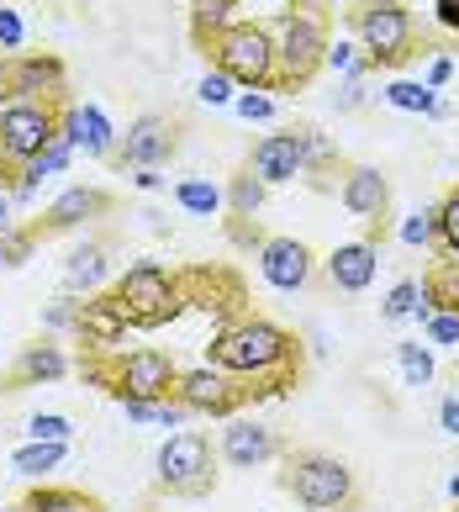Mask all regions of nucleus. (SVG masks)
I'll return each mask as SVG.
<instances>
[{"label": "nucleus", "instance_id": "nucleus-1", "mask_svg": "<svg viewBox=\"0 0 459 512\" xmlns=\"http://www.w3.org/2000/svg\"><path fill=\"white\" fill-rule=\"evenodd\" d=\"M296 365H301L296 338L270 317H233L212 338V370L233 375V381H264L259 396L280 391L296 375Z\"/></svg>", "mask_w": 459, "mask_h": 512}, {"label": "nucleus", "instance_id": "nucleus-2", "mask_svg": "<svg viewBox=\"0 0 459 512\" xmlns=\"http://www.w3.org/2000/svg\"><path fill=\"white\" fill-rule=\"evenodd\" d=\"M280 486L291 491L296 507H306V512H349V507L359 502L354 470L343 465L338 454H317V449L285 454Z\"/></svg>", "mask_w": 459, "mask_h": 512}, {"label": "nucleus", "instance_id": "nucleus-3", "mask_svg": "<svg viewBox=\"0 0 459 512\" xmlns=\"http://www.w3.org/2000/svg\"><path fill=\"white\" fill-rule=\"evenodd\" d=\"M111 301H117V312L127 317V328H164V322L180 312V301H185V280L169 275L164 264L143 259V264H132V270L117 280Z\"/></svg>", "mask_w": 459, "mask_h": 512}, {"label": "nucleus", "instance_id": "nucleus-4", "mask_svg": "<svg viewBox=\"0 0 459 512\" xmlns=\"http://www.w3.org/2000/svg\"><path fill=\"white\" fill-rule=\"evenodd\" d=\"M85 375L101 381L117 402H169L180 370L164 349H132V354H117L111 365H85Z\"/></svg>", "mask_w": 459, "mask_h": 512}, {"label": "nucleus", "instance_id": "nucleus-5", "mask_svg": "<svg viewBox=\"0 0 459 512\" xmlns=\"http://www.w3.org/2000/svg\"><path fill=\"white\" fill-rule=\"evenodd\" d=\"M217 69L243 90H264L275 85V32L259 22H233L212 37Z\"/></svg>", "mask_w": 459, "mask_h": 512}, {"label": "nucleus", "instance_id": "nucleus-6", "mask_svg": "<svg viewBox=\"0 0 459 512\" xmlns=\"http://www.w3.org/2000/svg\"><path fill=\"white\" fill-rule=\"evenodd\" d=\"M153 470H159V486L175 491V497H206L217 486V470H212V439L201 428H185V433H169L153 454Z\"/></svg>", "mask_w": 459, "mask_h": 512}, {"label": "nucleus", "instance_id": "nucleus-7", "mask_svg": "<svg viewBox=\"0 0 459 512\" xmlns=\"http://www.w3.org/2000/svg\"><path fill=\"white\" fill-rule=\"evenodd\" d=\"M59 111L53 101H6L0 106V159L27 164L59 138Z\"/></svg>", "mask_w": 459, "mask_h": 512}, {"label": "nucleus", "instance_id": "nucleus-8", "mask_svg": "<svg viewBox=\"0 0 459 512\" xmlns=\"http://www.w3.org/2000/svg\"><path fill=\"white\" fill-rule=\"evenodd\" d=\"M322 53H328V32H322V22L312 11L280 16V27H275V80H285V85L312 80Z\"/></svg>", "mask_w": 459, "mask_h": 512}, {"label": "nucleus", "instance_id": "nucleus-9", "mask_svg": "<svg viewBox=\"0 0 459 512\" xmlns=\"http://www.w3.org/2000/svg\"><path fill=\"white\" fill-rule=\"evenodd\" d=\"M354 32L370 64H401L412 53V11L401 0H365L354 16Z\"/></svg>", "mask_w": 459, "mask_h": 512}, {"label": "nucleus", "instance_id": "nucleus-10", "mask_svg": "<svg viewBox=\"0 0 459 512\" xmlns=\"http://www.w3.org/2000/svg\"><path fill=\"white\" fill-rule=\"evenodd\" d=\"M175 402L185 412H201V417H233L243 402H248V386H238L233 375H222L212 365H201V370H180L175 375Z\"/></svg>", "mask_w": 459, "mask_h": 512}, {"label": "nucleus", "instance_id": "nucleus-11", "mask_svg": "<svg viewBox=\"0 0 459 512\" xmlns=\"http://www.w3.org/2000/svg\"><path fill=\"white\" fill-rule=\"evenodd\" d=\"M275 454H280L275 428L254 423V417H227V428H222V460L233 465V470H259V465H270Z\"/></svg>", "mask_w": 459, "mask_h": 512}, {"label": "nucleus", "instance_id": "nucleus-12", "mask_svg": "<svg viewBox=\"0 0 459 512\" xmlns=\"http://www.w3.org/2000/svg\"><path fill=\"white\" fill-rule=\"evenodd\" d=\"M64 90V64L53 53H22L6 64V96L11 101H53Z\"/></svg>", "mask_w": 459, "mask_h": 512}, {"label": "nucleus", "instance_id": "nucleus-13", "mask_svg": "<svg viewBox=\"0 0 459 512\" xmlns=\"http://www.w3.org/2000/svg\"><path fill=\"white\" fill-rule=\"evenodd\" d=\"M306 169V154H301V132H270V138L254 143V159H248V175L259 185H285Z\"/></svg>", "mask_w": 459, "mask_h": 512}, {"label": "nucleus", "instance_id": "nucleus-14", "mask_svg": "<svg viewBox=\"0 0 459 512\" xmlns=\"http://www.w3.org/2000/svg\"><path fill=\"white\" fill-rule=\"evenodd\" d=\"M74 338L90 349V354H117L122 338H127V317L117 312V301L106 296H90L80 301V322H74Z\"/></svg>", "mask_w": 459, "mask_h": 512}, {"label": "nucleus", "instance_id": "nucleus-15", "mask_svg": "<svg viewBox=\"0 0 459 512\" xmlns=\"http://www.w3.org/2000/svg\"><path fill=\"white\" fill-rule=\"evenodd\" d=\"M259 270L275 291H301L312 280V254L301 238H264L259 243Z\"/></svg>", "mask_w": 459, "mask_h": 512}, {"label": "nucleus", "instance_id": "nucleus-16", "mask_svg": "<svg viewBox=\"0 0 459 512\" xmlns=\"http://www.w3.org/2000/svg\"><path fill=\"white\" fill-rule=\"evenodd\" d=\"M169 154H175V127L164 117H138L122 132V164L132 169H159Z\"/></svg>", "mask_w": 459, "mask_h": 512}, {"label": "nucleus", "instance_id": "nucleus-17", "mask_svg": "<svg viewBox=\"0 0 459 512\" xmlns=\"http://www.w3.org/2000/svg\"><path fill=\"white\" fill-rule=\"evenodd\" d=\"M59 132L69 138V148H85V154H111V148H117V127L106 122V111L101 106H64L59 111Z\"/></svg>", "mask_w": 459, "mask_h": 512}, {"label": "nucleus", "instance_id": "nucleus-18", "mask_svg": "<svg viewBox=\"0 0 459 512\" xmlns=\"http://www.w3.org/2000/svg\"><path fill=\"white\" fill-rule=\"evenodd\" d=\"M375 264H380V249L370 238H359V243H343V249H333V259H328V280L338 291H365L370 280H375Z\"/></svg>", "mask_w": 459, "mask_h": 512}, {"label": "nucleus", "instance_id": "nucleus-19", "mask_svg": "<svg viewBox=\"0 0 459 512\" xmlns=\"http://www.w3.org/2000/svg\"><path fill=\"white\" fill-rule=\"evenodd\" d=\"M338 196H343V206H349L354 217H380V212H386V201H391V185H386L380 169L359 164V169L343 175V191Z\"/></svg>", "mask_w": 459, "mask_h": 512}, {"label": "nucleus", "instance_id": "nucleus-20", "mask_svg": "<svg viewBox=\"0 0 459 512\" xmlns=\"http://www.w3.org/2000/svg\"><path fill=\"white\" fill-rule=\"evenodd\" d=\"M69 375V359L59 344H27L22 359H16V370H11V386L22 391V386H53V381H64Z\"/></svg>", "mask_w": 459, "mask_h": 512}, {"label": "nucleus", "instance_id": "nucleus-21", "mask_svg": "<svg viewBox=\"0 0 459 512\" xmlns=\"http://www.w3.org/2000/svg\"><path fill=\"white\" fill-rule=\"evenodd\" d=\"M106 206H111L106 191H90V185H69V191L43 212V227H48V233H64V227H80L85 217L106 212Z\"/></svg>", "mask_w": 459, "mask_h": 512}, {"label": "nucleus", "instance_id": "nucleus-22", "mask_svg": "<svg viewBox=\"0 0 459 512\" xmlns=\"http://www.w3.org/2000/svg\"><path fill=\"white\" fill-rule=\"evenodd\" d=\"M106 275H111L106 249H101V243H85V249H74L69 264H64V291H69V296H80V291L90 296V291L106 286Z\"/></svg>", "mask_w": 459, "mask_h": 512}, {"label": "nucleus", "instance_id": "nucleus-23", "mask_svg": "<svg viewBox=\"0 0 459 512\" xmlns=\"http://www.w3.org/2000/svg\"><path fill=\"white\" fill-rule=\"evenodd\" d=\"M16 512H106V507L95 497H85V491H74V486H37L22 497Z\"/></svg>", "mask_w": 459, "mask_h": 512}, {"label": "nucleus", "instance_id": "nucleus-24", "mask_svg": "<svg viewBox=\"0 0 459 512\" xmlns=\"http://www.w3.org/2000/svg\"><path fill=\"white\" fill-rule=\"evenodd\" d=\"M74 159V148H69V138H64V132H59V138H53L48 148H43V154H37V159H27L22 164V180H16V196H32L37 191V185H43L48 175H59V169Z\"/></svg>", "mask_w": 459, "mask_h": 512}, {"label": "nucleus", "instance_id": "nucleus-25", "mask_svg": "<svg viewBox=\"0 0 459 512\" xmlns=\"http://www.w3.org/2000/svg\"><path fill=\"white\" fill-rule=\"evenodd\" d=\"M423 301H433L428 312H454L459 317V259H444L438 270L423 280Z\"/></svg>", "mask_w": 459, "mask_h": 512}, {"label": "nucleus", "instance_id": "nucleus-26", "mask_svg": "<svg viewBox=\"0 0 459 512\" xmlns=\"http://www.w3.org/2000/svg\"><path fill=\"white\" fill-rule=\"evenodd\" d=\"M233 6L238 0H190V27H196L201 43H212L222 27H233Z\"/></svg>", "mask_w": 459, "mask_h": 512}, {"label": "nucleus", "instance_id": "nucleus-27", "mask_svg": "<svg viewBox=\"0 0 459 512\" xmlns=\"http://www.w3.org/2000/svg\"><path fill=\"white\" fill-rule=\"evenodd\" d=\"M64 449H69V444H32V439H27L22 449L11 454V470H16V476H32V481H37V476H48V470L64 460Z\"/></svg>", "mask_w": 459, "mask_h": 512}, {"label": "nucleus", "instance_id": "nucleus-28", "mask_svg": "<svg viewBox=\"0 0 459 512\" xmlns=\"http://www.w3.org/2000/svg\"><path fill=\"white\" fill-rule=\"evenodd\" d=\"M175 201L185 206V212H196V217L222 212V191H217L212 180H180V185H175Z\"/></svg>", "mask_w": 459, "mask_h": 512}, {"label": "nucleus", "instance_id": "nucleus-29", "mask_svg": "<svg viewBox=\"0 0 459 512\" xmlns=\"http://www.w3.org/2000/svg\"><path fill=\"white\" fill-rule=\"evenodd\" d=\"M386 101H391L396 111H423V117H438V96H433L428 85H417V80L386 85Z\"/></svg>", "mask_w": 459, "mask_h": 512}, {"label": "nucleus", "instance_id": "nucleus-30", "mask_svg": "<svg viewBox=\"0 0 459 512\" xmlns=\"http://www.w3.org/2000/svg\"><path fill=\"white\" fill-rule=\"evenodd\" d=\"M32 249H37L32 227H6V233H0V270H22L32 259Z\"/></svg>", "mask_w": 459, "mask_h": 512}, {"label": "nucleus", "instance_id": "nucleus-31", "mask_svg": "<svg viewBox=\"0 0 459 512\" xmlns=\"http://www.w3.org/2000/svg\"><path fill=\"white\" fill-rule=\"evenodd\" d=\"M27 439L32 444H69L74 439V423L64 412H37V417H27Z\"/></svg>", "mask_w": 459, "mask_h": 512}, {"label": "nucleus", "instance_id": "nucleus-32", "mask_svg": "<svg viewBox=\"0 0 459 512\" xmlns=\"http://www.w3.org/2000/svg\"><path fill=\"white\" fill-rule=\"evenodd\" d=\"M396 359H401L407 386H428V381H433V354H428L423 344H396Z\"/></svg>", "mask_w": 459, "mask_h": 512}, {"label": "nucleus", "instance_id": "nucleus-33", "mask_svg": "<svg viewBox=\"0 0 459 512\" xmlns=\"http://www.w3.org/2000/svg\"><path fill=\"white\" fill-rule=\"evenodd\" d=\"M417 296H423V286H417V280H401V286L386 296V307H380V317L386 322H401V317H423V307H417Z\"/></svg>", "mask_w": 459, "mask_h": 512}, {"label": "nucleus", "instance_id": "nucleus-34", "mask_svg": "<svg viewBox=\"0 0 459 512\" xmlns=\"http://www.w3.org/2000/svg\"><path fill=\"white\" fill-rule=\"evenodd\" d=\"M322 64L338 69L343 80H365V69H370V59H359L354 43H328V53H322Z\"/></svg>", "mask_w": 459, "mask_h": 512}, {"label": "nucleus", "instance_id": "nucleus-35", "mask_svg": "<svg viewBox=\"0 0 459 512\" xmlns=\"http://www.w3.org/2000/svg\"><path fill=\"white\" fill-rule=\"evenodd\" d=\"M264 191H270V185H259L254 175H238V180H233V191H227V201H233V212H238V217H254L259 206H264Z\"/></svg>", "mask_w": 459, "mask_h": 512}, {"label": "nucleus", "instance_id": "nucleus-36", "mask_svg": "<svg viewBox=\"0 0 459 512\" xmlns=\"http://www.w3.org/2000/svg\"><path fill=\"white\" fill-rule=\"evenodd\" d=\"M233 96H238V90H233V80H227L222 69H206L201 74V85H196V101L201 106H233Z\"/></svg>", "mask_w": 459, "mask_h": 512}, {"label": "nucleus", "instance_id": "nucleus-37", "mask_svg": "<svg viewBox=\"0 0 459 512\" xmlns=\"http://www.w3.org/2000/svg\"><path fill=\"white\" fill-rule=\"evenodd\" d=\"M438 243H444V249L459 259V191L438 206Z\"/></svg>", "mask_w": 459, "mask_h": 512}, {"label": "nucleus", "instance_id": "nucleus-38", "mask_svg": "<svg viewBox=\"0 0 459 512\" xmlns=\"http://www.w3.org/2000/svg\"><path fill=\"white\" fill-rule=\"evenodd\" d=\"M233 111L243 122H270L275 117V101L264 96V90H243V96H233Z\"/></svg>", "mask_w": 459, "mask_h": 512}, {"label": "nucleus", "instance_id": "nucleus-39", "mask_svg": "<svg viewBox=\"0 0 459 512\" xmlns=\"http://www.w3.org/2000/svg\"><path fill=\"white\" fill-rule=\"evenodd\" d=\"M74 322H80V296H59L43 312V328H53V333H74Z\"/></svg>", "mask_w": 459, "mask_h": 512}, {"label": "nucleus", "instance_id": "nucleus-40", "mask_svg": "<svg viewBox=\"0 0 459 512\" xmlns=\"http://www.w3.org/2000/svg\"><path fill=\"white\" fill-rule=\"evenodd\" d=\"M401 238H407L412 249H417V243L428 249V243L438 238V212H417V217H407V227H401Z\"/></svg>", "mask_w": 459, "mask_h": 512}, {"label": "nucleus", "instance_id": "nucleus-41", "mask_svg": "<svg viewBox=\"0 0 459 512\" xmlns=\"http://www.w3.org/2000/svg\"><path fill=\"white\" fill-rule=\"evenodd\" d=\"M423 322H428V338H433V344H459V317H454V312H428Z\"/></svg>", "mask_w": 459, "mask_h": 512}, {"label": "nucleus", "instance_id": "nucleus-42", "mask_svg": "<svg viewBox=\"0 0 459 512\" xmlns=\"http://www.w3.org/2000/svg\"><path fill=\"white\" fill-rule=\"evenodd\" d=\"M22 16H16L11 6H0V48H22Z\"/></svg>", "mask_w": 459, "mask_h": 512}, {"label": "nucleus", "instance_id": "nucleus-43", "mask_svg": "<svg viewBox=\"0 0 459 512\" xmlns=\"http://www.w3.org/2000/svg\"><path fill=\"white\" fill-rule=\"evenodd\" d=\"M438 423H444V433L459 439V396H444V402H438Z\"/></svg>", "mask_w": 459, "mask_h": 512}, {"label": "nucleus", "instance_id": "nucleus-44", "mask_svg": "<svg viewBox=\"0 0 459 512\" xmlns=\"http://www.w3.org/2000/svg\"><path fill=\"white\" fill-rule=\"evenodd\" d=\"M449 74H454V64H449V59H433V64H428V80H423V85H428V90H438V85H449Z\"/></svg>", "mask_w": 459, "mask_h": 512}, {"label": "nucleus", "instance_id": "nucleus-45", "mask_svg": "<svg viewBox=\"0 0 459 512\" xmlns=\"http://www.w3.org/2000/svg\"><path fill=\"white\" fill-rule=\"evenodd\" d=\"M438 22L449 32H459V0H438Z\"/></svg>", "mask_w": 459, "mask_h": 512}, {"label": "nucleus", "instance_id": "nucleus-46", "mask_svg": "<svg viewBox=\"0 0 459 512\" xmlns=\"http://www.w3.org/2000/svg\"><path fill=\"white\" fill-rule=\"evenodd\" d=\"M6 227H11V196L0 191V233H6Z\"/></svg>", "mask_w": 459, "mask_h": 512}, {"label": "nucleus", "instance_id": "nucleus-47", "mask_svg": "<svg viewBox=\"0 0 459 512\" xmlns=\"http://www.w3.org/2000/svg\"><path fill=\"white\" fill-rule=\"evenodd\" d=\"M449 497H454V502H459V476H454V481H449Z\"/></svg>", "mask_w": 459, "mask_h": 512}, {"label": "nucleus", "instance_id": "nucleus-48", "mask_svg": "<svg viewBox=\"0 0 459 512\" xmlns=\"http://www.w3.org/2000/svg\"><path fill=\"white\" fill-rule=\"evenodd\" d=\"M0 164H6V159H0Z\"/></svg>", "mask_w": 459, "mask_h": 512}]
</instances>
